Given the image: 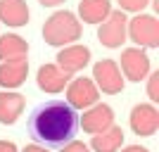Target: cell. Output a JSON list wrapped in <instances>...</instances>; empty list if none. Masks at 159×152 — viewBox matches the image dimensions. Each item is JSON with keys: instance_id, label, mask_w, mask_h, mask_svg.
I'll return each instance as SVG.
<instances>
[{"instance_id": "6da1fadb", "label": "cell", "mask_w": 159, "mask_h": 152, "mask_svg": "<svg viewBox=\"0 0 159 152\" xmlns=\"http://www.w3.org/2000/svg\"><path fill=\"white\" fill-rule=\"evenodd\" d=\"M79 128V114L64 100H48L38 105L29 117V133L38 145L62 147L74 140Z\"/></svg>"}, {"instance_id": "7a4b0ae2", "label": "cell", "mask_w": 159, "mask_h": 152, "mask_svg": "<svg viewBox=\"0 0 159 152\" xmlns=\"http://www.w3.org/2000/svg\"><path fill=\"white\" fill-rule=\"evenodd\" d=\"M43 38H45L48 45L64 48L81 38V21L69 10H57L43 24Z\"/></svg>"}, {"instance_id": "3957f363", "label": "cell", "mask_w": 159, "mask_h": 152, "mask_svg": "<svg viewBox=\"0 0 159 152\" xmlns=\"http://www.w3.org/2000/svg\"><path fill=\"white\" fill-rule=\"evenodd\" d=\"M126 36L138 48H159V21L152 14L138 12L126 21Z\"/></svg>"}, {"instance_id": "277c9868", "label": "cell", "mask_w": 159, "mask_h": 152, "mask_svg": "<svg viewBox=\"0 0 159 152\" xmlns=\"http://www.w3.org/2000/svg\"><path fill=\"white\" fill-rule=\"evenodd\" d=\"M93 81L95 86H98V90L107 93V95H116V93L124 90V83H126V79H124V74H121L119 64L114 60H100L93 64Z\"/></svg>"}, {"instance_id": "5b68a950", "label": "cell", "mask_w": 159, "mask_h": 152, "mask_svg": "<svg viewBox=\"0 0 159 152\" xmlns=\"http://www.w3.org/2000/svg\"><path fill=\"white\" fill-rule=\"evenodd\" d=\"M126 12L124 10H112L105 17V21H100L98 38L105 48H121L126 43Z\"/></svg>"}, {"instance_id": "8992f818", "label": "cell", "mask_w": 159, "mask_h": 152, "mask_svg": "<svg viewBox=\"0 0 159 152\" xmlns=\"http://www.w3.org/2000/svg\"><path fill=\"white\" fill-rule=\"evenodd\" d=\"M98 100H100V90H98L93 79L81 76V79H74L66 83V102L74 109H88Z\"/></svg>"}, {"instance_id": "52a82bcc", "label": "cell", "mask_w": 159, "mask_h": 152, "mask_svg": "<svg viewBox=\"0 0 159 152\" xmlns=\"http://www.w3.org/2000/svg\"><path fill=\"white\" fill-rule=\"evenodd\" d=\"M131 128L135 136H143V138H150L154 136L159 128V109L154 107V102H143V105H135L131 109Z\"/></svg>"}, {"instance_id": "ba28073f", "label": "cell", "mask_w": 159, "mask_h": 152, "mask_svg": "<svg viewBox=\"0 0 159 152\" xmlns=\"http://www.w3.org/2000/svg\"><path fill=\"white\" fill-rule=\"evenodd\" d=\"M119 69L124 74V79L140 83L150 74V57H147V53L143 48H126L121 53V67Z\"/></svg>"}, {"instance_id": "9c48e42d", "label": "cell", "mask_w": 159, "mask_h": 152, "mask_svg": "<svg viewBox=\"0 0 159 152\" xmlns=\"http://www.w3.org/2000/svg\"><path fill=\"white\" fill-rule=\"evenodd\" d=\"M114 124V109L105 102H95L83 112V117L79 119V126H83V131L95 136V133L105 131Z\"/></svg>"}, {"instance_id": "30bf717a", "label": "cell", "mask_w": 159, "mask_h": 152, "mask_svg": "<svg viewBox=\"0 0 159 152\" xmlns=\"http://www.w3.org/2000/svg\"><path fill=\"white\" fill-rule=\"evenodd\" d=\"M88 62H90V50L86 45H76V43H69L57 53V67L62 71H66L69 76L81 69H86Z\"/></svg>"}, {"instance_id": "8fae6325", "label": "cell", "mask_w": 159, "mask_h": 152, "mask_svg": "<svg viewBox=\"0 0 159 152\" xmlns=\"http://www.w3.org/2000/svg\"><path fill=\"white\" fill-rule=\"evenodd\" d=\"M69 74L62 71L57 64H43L38 69V74H36V83H38V88L43 93H50V95H55V93H62L66 88V83H69Z\"/></svg>"}, {"instance_id": "7c38bea8", "label": "cell", "mask_w": 159, "mask_h": 152, "mask_svg": "<svg viewBox=\"0 0 159 152\" xmlns=\"http://www.w3.org/2000/svg\"><path fill=\"white\" fill-rule=\"evenodd\" d=\"M26 74H29V60L26 57L0 62V88H5V90L19 88L26 81Z\"/></svg>"}, {"instance_id": "4fadbf2b", "label": "cell", "mask_w": 159, "mask_h": 152, "mask_svg": "<svg viewBox=\"0 0 159 152\" xmlns=\"http://www.w3.org/2000/svg\"><path fill=\"white\" fill-rule=\"evenodd\" d=\"M0 21L5 26L19 29L29 21L26 0H0Z\"/></svg>"}, {"instance_id": "5bb4252c", "label": "cell", "mask_w": 159, "mask_h": 152, "mask_svg": "<svg viewBox=\"0 0 159 152\" xmlns=\"http://www.w3.org/2000/svg\"><path fill=\"white\" fill-rule=\"evenodd\" d=\"M24 112V95L14 90H0V124L12 126Z\"/></svg>"}, {"instance_id": "9a60e30c", "label": "cell", "mask_w": 159, "mask_h": 152, "mask_svg": "<svg viewBox=\"0 0 159 152\" xmlns=\"http://www.w3.org/2000/svg\"><path fill=\"white\" fill-rule=\"evenodd\" d=\"M121 145H124V128L112 124L109 128L95 133L88 147L93 152H119Z\"/></svg>"}, {"instance_id": "2e32d148", "label": "cell", "mask_w": 159, "mask_h": 152, "mask_svg": "<svg viewBox=\"0 0 159 152\" xmlns=\"http://www.w3.org/2000/svg\"><path fill=\"white\" fill-rule=\"evenodd\" d=\"M109 12H112L109 0H81L79 2V17L86 24H100V21H105Z\"/></svg>"}, {"instance_id": "e0dca14e", "label": "cell", "mask_w": 159, "mask_h": 152, "mask_svg": "<svg viewBox=\"0 0 159 152\" xmlns=\"http://www.w3.org/2000/svg\"><path fill=\"white\" fill-rule=\"evenodd\" d=\"M29 55V43L17 33H5L0 36V62L7 60H19Z\"/></svg>"}, {"instance_id": "ac0fdd59", "label": "cell", "mask_w": 159, "mask_h": 152, "mask_svg": "<svg viewBox=\"0 0 159 152\" xmlns=\"http://www.w3.org/2000/svg\"><path fill=\"white\" fill-rule=\"evenodd\" d=\"M147 95L152 102H159V71L147 74Z\"/></svg>"}, {"instance_id": "d6986e66", "label": "cell", "mask_w": 159, "mask_h": 152, "mask_svg": "<svg viewBox=\"0 0 159 152\" xmlns=\"http://www.w3.org/2000/svg\"><path fill=\"white\" fill-rule=\"evenodd\" d=\"M150 5V0H119V10L124 12H143L145 7Z\"/></svg>"}, {"instance_id": "ffe728a7", "label": "cell", "mask_w": 159, "mask_h": 152, "mask_svg": "<svg viewBox=\"0 0 159 152\" xmlns=\"http://www.w3.org/2000/svg\"><path fill=\"white\" fill-rule=\"evenodd\" d=\"M60 152H90V147H88L86 143H81V140H69V143L62 145Z\"/></svg>"}, {"instance_id": "44dd1931", "label": "cell", "mask_w": 159, "mask_h": 152, "mask_svg": "<svg viewBox=\"0 0 159 152\" xmlns=\"http://www.w3.org/2000/svg\"><path fill=\"white\" fill-rule=\"evenodd\" d=\"M0 152H19L12 140H0Z\"/></svg>"}, {"instance_id": "7402d4cb", "label": "cell", "mask_w": 159, "mask_h": 152, "mask_svg": "<svg viewBox=\"0 0 159 152\" xmlns=\"http://www.w3.org/2000/svg\"><path fill=\"white\" fill-rule=\"evenodd\" d=\"M21 152H50L45 145H38V143H33V145H26Z\"/></svg>"}, {"instance_id": "603a6c76", "label": "cell", "mask_w": 159, "mask_h": 152, "mask_svg": "<svg viewBox=\"0 0 159 152\" xmlns=\"http://www.w3.org/2000/svg\"><path fill=\"white\" fill-rule=\"evenodd\" d=\"M43 7H57V5H62L64 0H38Z\"/></svg>"}, {"instance_id": "cb8c5ba5", "label": "cell", "mask_w": 159, "mask_h": 152, "mask_svg": "<svg viewBox=\"0 0 159 152\" xmlns=\"http://www.w3.org/2000/svg\"><path fill=\"white\" fill-rule=\"evenodd\" d=\"M121 152H150L147 147H140V145H128V147H124Z\"/></svg>"}]
</instances>
